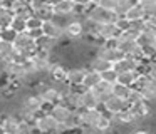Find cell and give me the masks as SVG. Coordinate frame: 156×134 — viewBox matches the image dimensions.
<instances>
[{
	"label": "cell",
	"instance_id": "obj_1",
	"mask_svg": "<svg viewBox=\"0 0 156 134\" xmlns=\"http://www.w3.org/2000/svg\"><path fill=\"white\" fill-rule=\"evenodd\" d=\"M87 19L94 20L96 23H114L121 15L116 13V10H108L101 5H89L86 7V15Z\"/></svg>",
	"mask_w": 156,
	"mask_h": 134
},
{
	"label": "cell",
	"instance_id": "obj_2",
	"mask_svg": "<svg viewBox=\"0 0 156 134\" xmlns=\"http://www.w3.org/2000/svg\"><path fill=\"white\" fill-rule=\"evenodd\" d=\"M61 127L49 112H39L35 117V132L39 134H61Z\"/></svg>",
	"mask_w": 156,
	"mask_h": 134
},
{
	"label": "cell",
	"instance_id": "obj_3",
	"mask_svg": "<svg viewBox=\"0 0 156 134\" xmlns=\"http://www.w3.org/2000/svg\"><path fill=\"white\" fill-rule=\"evenodd\" d=\"M42 99L39 94H25L19 102V112L24 114H39L42 112Z\"/></svg>",
	"mask_w": 156,
	"mask_h": 134
},
{
	"label": "cell",
	"instance_id": "obj_4",
	"mask_svg": "<svg viewBox=\"0 0 156 134\" xmlns=\"http://www.w3.org/2000/svg\"><path fill=\"white\" fill-rule=\"evenodd\" d=\"M47 80L54 86H62L66 84V76H67V67H66L64 62L61 60H52L51 62V67L47 70Z\"/></svg>",
	"mask_w": 156,
	"mask_h": 134
},
{
	"label": "cell",
	"instance_id": "obj_5",
	"mask_svg": "<svg viewBox=\"0 0 156 134\" xmlns=\"http://www.w3.org/2000/svg\"><path fill=\"white\" fill-rule=\"evenodd\" d=\"M64 37L69 39L71 42H77L84 37V29H82V19L72 17L66 22L64 25Z\"/></svg>",
	"mask_w": 156,
	"mask_h": 134
},
{
	"label": "cell",
	"instance_id": "obj_6",
	"mask_svg": "<svg viewBox=\"0 0 156 134\" xmlns=\"http://www.w3.org/2000/svg\"><path fill=\"white\" fill-rule=\"evenodd\" d=\"M0 129L4 134H20V117L17 114L0 112Z\"/></svg>",
	"mask_w": 156,
	"mask_h": 134
},
{
	"label": "cell",
	"instance_id": "obj_7",
	"mask_svg": "<svg viewBox=\"0 0 156 134\" xmlns=\"http://www.w3.org/2000/svg\"><path fill=\"white\" fill-rule=\"evenodd\" d=\"M101 109L104 111V112H108V114H111V116H112V114H118V112H121V111L129 109V104H128V100H126V99L111 94V96H108L104 100H102Z\"/></svg>",
	"mask_w": 156,
	"mask_h": 134
},
{
	"label": "cell",
	"instance_id": "obj_8",
	"mask_svg": "<svg viewBox=\"0 0 156 134\" xmlns=\"http://www.w3.org/2000/svg\"><path fill=\"white\" fill-rule=\"evenodd\" d=\"M14 47L17 50H20L22 54H25L27 57H32L35 49H37V42L27 32H22V34H17V37L14 40Z\"/></svg>",
	"mask_w": 156,
	"mask_h": 134
},
{
	"label": "cell",
	"instance_id": "obj_9",
	"mask_svg": "<svg viewBox=\"0 0 156 134\" xmlns=\"http://www.w3.org/2000/svg\"><path fill=\"white\" fill-rule=\"evenodd\" d=\"M79 112V117H81V126L86 127V129H94L98 121L101 119L102 116V109L101 106L96 107V109H77Z\"/></svg>",
	"mask_w": 156,
	"mask_h": 134
},
{
	"label": "cell",
	"instance_id": "obj_10",
	"mask_svg": "<svg viewBox=\"0 0 156 134\" xmlns=\"http://www.w3.org/2000/svg\"><path fill=\"white\" fill-rule=\"evenodd\" d=\"M86 67L84 65H74L67 69V76H66V84L71 87H82V80L86 76Z\"/></svg>",
	"mask_w": 156,
	"mask_h": 134
},
{
	"label": "cell",
	"instance_id": "obj_11",
	"mask_svg": "<svg viewBox=\"0 0 156 134\" xmlns=\"http://www.w3.org/2000/svg\"><path fill=\"white\" fill-rule=\"evenodd\" d=\"M129 112L134 116V119L138 121V124H139L141 121L149 119V116L153 114V107L148 100H141V102H138V104L129 106Z\"/></svg>",
	"mask_w": 156,
	"mask_h": 134
},
{
	"label": "cell",
	"instance_id": "obj_12",
	"mask_svg": "<svg viewBox=\"0 0 156 134\" xmlns=\"http://www.w3.org/2000/svg\"><path fill=\"white\" fill-rule=\"evenodd\" d=\"M42 35L49 37V39H54V40H59L64 37V27L61 23H57L54 19L45 20V22H42Z\"/></svg>",
	"mask_w": 156,
	"mask_h": 134
},
{
	"label": "cell",
	"instance_id": "obj_13",
	"mask_svg": "<svg viewBox=\"0 0 156 134\" xmlns=\"http://www.w3.org/2000/svg\"><path fill=\"white\" fill-rule=\"evenodd\" d=\"M39 96H41V99L44 104L54 106V104L61 102V90H59V87L54 86V84H47V86L39 92Z\"/></svg>",
	"mask_w": 156,
	"mask_h": 134
},
{
	"label": "cell",
	"instance_id": "obj_14",
	"mask_svg": "<svg viewBox=\"0 0 156 134\" xmlns=\"http://www.w3.org/2000/svg\"><path fill=\"white\" fill-rule=\"evenodd\" d=\"M99 106H101V100L94 94V90L82 87V90H81V107L82 109H96Z\"/></svg>",
	"mask_w": 156,
	"mask_h": 134
},
{
	"label": "cell",
	"instance_id": "obj_15",
	"mask_svg": "<svg viewBox=\"0 0 156 134\" xmlns=\"http://www.w3.org/2000/svg\"><path fill=\"white\" fill-rule=\"evenodd\" d=\"M49 114H51L52 117H54L55 121H57L59 124H64L66 121L69 119V116L72 114V111L69 109L66 104H62V102H57V104H54V106L51 107V111H49Z\"/></svg>",
	"mask_w": 156,
	"mask_h": 134
},
{
	"label": "cell",
	"instance_id": "obj_16",
	"mask_svg": "<svg viewBox=\"0 0 156 134\" xmlns=\"http://www.w3.org/2000/svg\"><path fill=\"white\" fill-rule=\"evenodd\" d=\"M52 9H54V17H74L76 3L72 0H61Z\"/></svg>",
	"mask_w": 156,
	"mask_h": 134
},
{
	"label": "cell",
	"instance_id": "obj_17",
	"mask_svg": "<svg viewBox=\"0 0 156 134\" xmlns=\"http://www.w3.org/2000/svg\"><path fill=\"white\" fill-rule=\"evenodd\" d=\"M138 65H139V60L126 55V57H122L121 60H118V62L112 64V69H114L118 74H121V72H126V70H136Z\"/></svg>",
	"mask_w": 156,
	"mask_h": 134
},
{
	"label": "cell",
	"instance_id": "obj_18",
	"mask_svg": "<svg viewBox=\"0 0 156 134\" xmlns=\"http://www.w3.org/2000/svg\"><path fill=\"white\" fill-rule=\"evenodd\" d=\"M119 30L114 23H99L98 27V39L101 40H108L112 39V37H119Z\"/></svg>",
	"mask_w": 156,
	"mask_h": 134
},
{
	"label": "cell",
	"instance_id": "obj_19",
	"mask_svg": "<svg viewBox=\"0 0 156 134\" xmlns=\"http://www.w3.org/2000/svg\"><path fill=\"white\" fill-rule=\"evenodd\" d=\"M124 17L129 20V22H138V20H143V19L146 17V12H144V9H143L141 3H139V2H134L128 10H126Z\"/></svg>",
	"mask_w": 156,
	"mask_h": 134
},
{
	"label": "cell",
	"instance_id": "obj_20",
	"mask_svg": "<svg viewBox=\"0 0 156 134\" xmlns=\"http://www.w3.org/2000/svg\"><path fill=\"white\" fill-rule=\"evenodd\" d=\"M112 127H114V122H112L111 114H108V112L102 111V116H101V119L98 121V124H96L94 129L98 131L99 134H106V132H112Z\"/></svg>",
	"mask_w": 156,
	"mask_h": 134
},
{
	"label": "cell",
	"instance_id": "obj_21",
	"mask_svg": "<svg viewBox=\"0 0 156 134\" xmlns=\"http://www.w3.org/2000/svg\"><path fill=\"white\" fill-rule=\"evenodd\" d=\"M92 90H94V94L99 97V100H101V104H102V100L112 94V84L106 82V80H99V82L92 87Z\"/></svg>",
	"mask_w": 156,
	"mask_h": 134
},
{
	"label": "cell",
	"instance_id": "obj_22",
	"mask_svg": "<svg viewBox=\"0 0 156 134\" xmlns=\"http://www.w3.org/2000/svg\"><path fill=\"white\" fill-rule=\"evenodd\" d=\"M99 80H101V74L96 72V70L87 69L86 70V76H84V80H82V87L84 89H92Z\"/></svg>",
	"mask_w": 156,
	"mask_h": 134
},
{
	"label": "cell",
	"instance_id": "obj_23",
	"mask_svg": "<svg viewBox=\"0 0 156 134\" xmlns=\"http://www.w3.org/2000/svg\"><path fill=\"white\" fill-rule=\"evenodd\" d=\"M154 84V80L151 79V76L149 74H138V77H136V80H134V86L133 87H136L138 90H144V89H148L149 86H153Z\"/></svg>",
	"mask_w": 156,
	"mask_h": 134
},
{
	"label": "cell",
	"instance_id": "obj_24",
	"mask_svg": "<svg viewBox=\"0 0 156 134\" xmlns=\"http://www.w3.org/2000/svg\"><path fill=\"white\" fill-rule=\"evenodd\" d=\"M136 77H138V72H136V70H126V72L118 74V82L124 84V86L133 87V86H134Z\"/></svg>",
	"mask_w": 156,
	"mask_h": 134
},
{
	"label": "cell",
	"instance_id": "obj_25",
	"mask_svg": "<svg viewBox=\"0 0 156 134\" xmlns=\"http://www.w3.org/2000/svg\"><path fill=\"white\" fill-rule=\"evenodd\" d=\"M14 20V12L9 9H0V29H9Z\"/></svg>",
	"mask_w": 156,
	"mask_h": 134
},
{
	"label": "cell",
	"instance_id": "obj_26",
	"mask_svg": "<svg viewBox=\"0 0 156 134\" xmlns=\"http://www.w3.org/2000/svg\"><path fill=\"white\" fill-rule=\"evenodd\" d=\"M35 15L39 17V19L42 20V22H45V20H52L54 19V9H52V5H49V3H45L44 7H41V9L37 10V12H34Z\"/></svg>",
	"mask_w": 156,
	"mask_h": 134
},
{
	"label": "cell",
	"instance_id": "obj_27",
	"mask_svg": "<svg viewBox=\"0 0 156 134\" xmlns=\"http://www.w3.org/2000/svg\"><path fill=\"white\" fill-rule=\"evenodd\" d=\"M10 29H14L17 34L27 32V19L14 15V20H12V23H10Z\"/></svg>",
	"mask_w": 156,
	"mask_h": 134
},
{
	"label": "cell",
	"instance_id": "obj_28",
	"mask_svg": "<svg viewBox=\"0 0 156 134\" xmlns=\"http://www.w3.org/2000/svg\"><path fill=\"white\" fill-rule=\"evenodd\" d=\"M129 90H131V87L124 86V84H121V82H114V84H112V94H114V96H118V97L126 99V97H128V94H129Z\"/></svg>",
	"mask_w": 156,
	"mask_h": 134
},
{
	"label": "cell",
	"instance_id": "obj_29",
	"mask_svg": "<svg viewBox=\"0 0 156 134\" xmlns=\"http://www.w3.org/2000/svg\"><path fill=\"white\" fill-rule=\"evenodd\" d=\"M126 100H128L129 106H133V104H138V102H141V100H144V97H143L141 90H138L136 87H131V90H129Z\"/></svg>",
	"mask_w": 156,
	"mask_h": 134
},
{
	"label": "cell",
	"instance_id": "obj_30",
	"mask_svg": "<svg viewBox=\"0 0 156 134\" xmlns=\"http://www.w3.org/2000/svg\"><path fill=\"white\" fill-rule=\"evenodd\" d=\"M139 34H141V30H139V29L129 25V29L124 30V32H121V34H119V37H121V39H126V40H138Z\"/></svg>",
	"mask_w": 156,
	"mask_h": 134
},
{
	"label": "cell",
	"instance_id": "obj_31",
	"mask_svg": "<svg viewBox=\"0 0 156 134\" xmlns=\"http://www.w3.org/2000/svg\"><path fill=\"white\" fill-rule=\"evenodd\" d=\"M12 50H14V44L9 42V40H2V39H0V60L5 59L9 54H12Z\"/></svg>",
	"mask_w": 156,
	"mask_h": 134
},
{
	"label": "cell",
	"instance_id": "obj_32",
	"mask_svg": "<svg viewBox=\"0 0 156 134\" xmlns=\"http://www.w3.org/2000/svg\"><path fill=\"white\" fill-rule=\"evenodd\" d=\"M134 3V0H116V13L118 15H124L126 10Z\"/></svg>",
	"mask_w": 156,
	"mask_h": 134
},
{
	"label": "cell",
	"instance_id": "obj_33",
	"mask_svg": "<svg viewBox=\"0 0 156 134\" xmlns=\"http://www.w3.org/2000/svg\"><path fill=\"white\" fill-rule=\"evenodd\" d=\"M101 80H106V82H109V84L118 82V72H116L114 69L104 70V72H101Z\"/></svg>",
	"mask_w": 156,
	"mask_h": 134
},
{
	"label": "cell",
	"instance_id": "obj_34",
	"mask_svg": "<svg viewBox=\"0 0 156 134\" xmlns=\"http://www.w3.org/2000/svg\"><path fill=\"white\" fill-rule=\"evenodd\" d=\"M34 29H42V20L35 13H32V15L27 17V30H34Z\"/></svg>",
	"mask_w": 156,
	"mask_h": 134
},
{
	"label": "cell",
	"instance_id": "obj_35",
	"mask_svg": "<svg viewBox=\"0 0 156 134\" xmlns=\"http://www.w3.org/2000/svg\"><path fill=\"white\" fill-rule=\"evenodd\" d=\"M139 3L143 5L146 15H156V0H141Z\"/></svg>",
	"mask_w": 156,
	"mask_h": 134
},
{
	"label": "cell",
	"instance_id": "obj_36",
	"mask_svg": "<svg viewBox=\"0 0 156 134\" xmlns=\"http://www.w3.org/2000/svg\"><path fill=\"white\" fill-rule=\"evenodd\" d=\"M15 37H17V32H15L14 29H2V32H0V39L2 40H9V42H12L14 44V40H15Z\"/></svg>",
	"mask_w": 156,
	"mask_h": 134
},
{
	"label": "cell",
	"instance_id": "obj_37",
	"mask_svg": "<svg viewBox=\"0 0 156 134\" xmlns=\"http://www.w3.org/2000/svg\"><path fill=\"white\" fill-rule=\"evenodd\" d=\"M114 25L118 27V30H119V32H124V30H128V29H129V25H131V22H129V20L126 19L124 15H121V17H119V19L114 22Z\"/></svg>",
	"mask_w": 156,
	"mask_h": 134
},
{
	"label": "cell",
	"instance_id": "obj_38",
	"mask_svg": "<svg viewBox=\"0 0 156 134\" xmlns=\"http://www.w3.org/2000/svg\"><path fill=\"white\" fill-rule=\"evenodd\" d=\"M101 45L106 47V49H118V45H119V37H112V39L102 40Z\"/></svg>",
	"mask_w": 156,
	"mask_h": 134
},
{
	"label": "cell",
	"instance_id": "obj_39",
	"mask_svg": "<svg viewBox=\"0 0 156 134\" xmlns=\"http://www.w3.org/2000/svg\"><path fill=\"white\" fill-rule=\"evenodd\" d=\"M10 80H12V79H10V77H9L7 74L4 72V70H0V90L10 86Z\"/></svg>",
	"mask_w": 156,
	"mask_h": 134
},
{
	"label": "cell",
	"instance_id": "obj_40",
	"mask_svg": "<svg viewBox=\"0 0 156 134\" xmlns=\"http://www.w3.org/2000/svg\"><path fill=\"white\" fill-rule=\"evenodd\" d=\"M99 5L108 9V10H116V0H102Z\"/></svg>",
	"mask_w": 156,
	"mask_h": 134
},
{
	"label": "cell",
	"instance_id": "obj_41",
	"mask_svg": "<svg viewBox=\"0 0 156 134\" xmlns=\"http://www.w3.org/2000/svg\"><path fill=\"white\" fill-rule=\"evenodd\" d=\"M27 34L32 37L34 40H37V39H41L42 37V29H34V30H27Z\"/></svg>",
	"mask_w": 156,
	"mask_h": 134
},
{
	"label": "cell",
	"instance_id": "obj_42",
	"mask_svg": "<svg viewBox=\"0 0 156 134\" xmlns=\"http://www.w3.org/2000/svg\"><path fill=\"white\" fill-rule=\"evenodd\" d=\"M129 134H151V131H149V129H143V127H134Z\"/></svg>",
	"mask_w": 156,
	"mask_h": 134
},
{
	"label": "cell",
	"instance_id": "obj_43",
	"mask_svg": "<svg viewBox=\"0 0 156 134\" xmlns=\"http://www.w3.org/2000/svg\"><path fill=\"white\" fill-rule=\"evenodd\" d=\"M77 7H89L91 5V0H72Z\"/></svg>",
	"mask_w": 156,
	"mask_h": 134
},
{
	"label": "cell",
	"instance_id": "obj_44",
	"mask_svg": "<svg viewBox=\"0 0 156 134\" xmlns=\"http://www.w3.org/2000/svg\"><path fill=\"white\" fill-rule=\"evenodd\" d=\"M101 2H102V0H91V3H92V5H99Z\"/></svg>",
	"mask_w": 156,
	"mask_h": 134
},
{
	"label": "cell",
	"instance_id": "obj_45",
	"mask_svg": "<svg viewBox=\"0 0 156 134\" xmlns=\"http://www.w3.org/2000/svg\"><path fill=\"white\" fill-rule=\"evenodd\" d=\"M0 134H4V131H2V129H0Z\"/></svg>",
	"mask_w": 156,
	"mask_h": 134
},
{
	"label": "cell",
	"instance_id": "obj_46",
	"mask_svg": "<svg viewBox=\"0 0 156 134\" xmlns=\"http://www.w3.org/2000/svg\"><path fill=\"white\" fill-rule=\"evenodd\" d=\"M134 2H141V0H134Z\"/></svg>",
	"mask_w": 156,
	"mask_h": 134
},
{
	"label": "cell",
	"instance_id": "obj_47",
	"mask_svg": "<svg viewBox=\"0 0 156 134\" xmlns=\"http://www.w3.org/2000/svg\"><path fill=\"white\" fill-rule=\"evenodd\" d=\"M32 134H39V132H32Z\"/></svg>",
	"mask_w": 156,
	"mask_h": 134
},
{
	"label": "cell",
	"instance_id": "obj_48",
	"mask_svg": "<svg viewBox=\"0 0 156 134\" xmlns=\"http://www.w3.org/2000/svg\"><path fill=\"white\" fill-rule=\"evenodd\" d=\"M0 32H2V29H0Z\"/></svg>",
	"mask_w": 156,
	"mask_h": 134
}]
</instances>
